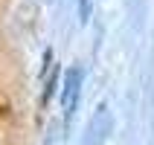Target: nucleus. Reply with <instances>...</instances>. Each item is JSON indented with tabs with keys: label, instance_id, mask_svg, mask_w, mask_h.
<instances>
[{
	"label": "nucleus",
	"instance_id": "nucleus-1",
	"mask_svg": "<svg viewBox=\"0 0 154 145\" xmlns=\"http://www.w3.org/2000/svg\"><path fill=\"white\" fill-rule=\"evenodd\" d=\"M82 78H85V73H82V67H73L67 73V84H64V99H61V104H64V119H73V113H76V104H79V93H82Z\"/></svg>",
	"mask_w": 154,
	"mask_h": 145
},
{
	"label": "nucleus",
	"instance_id": "nucleus-2",
	"mask_svg": "<svg viewBox=\"0 0 154 145\" xmlns=\"http://www.w3.org/2000/svg\"><path fill=\"white\" fill-rule=\"evenodd\" d=\"M79 20L82 23L90 20V0H79Z\"/></svg>",
	"mask_w": 154,
	"mask_h": 145
}]
</instances>
